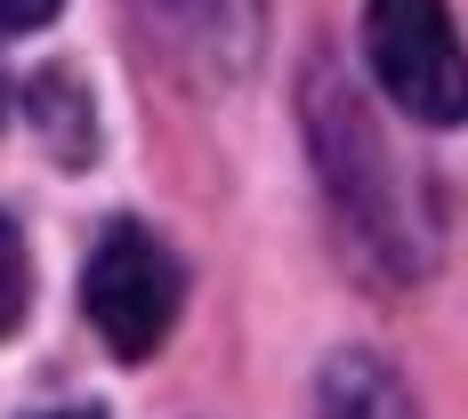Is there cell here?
Wrapping results in <instances>:
<instances>
[{
    "label": "cell",
    "instance_id": "6da1fadb",
    "mask_svg": "<svg viewBox=\"0 0 468 419\" xmlns=\"http://www.w3.org/2000/svg\"><path fill=\"white\" fill-rule=\"evenodd\" d=\"M299 130H307L324 202H331V218L347 226L356 258L379 282H420L436 267V194L388 145L379 113L364 105V89L331 57H315L307 81H299Z\"/></svg>",
    "mask_w": 468,
    "mask_h": 419
},
{
    "label": "cell",
    "instance_id": "7a4b0ae2",
    "mask_svg": "<svg viewBox=\"0 0 468 419\" xmlns=\"http://www.w3.org/2000/svg\"><path fill=\"white\" fill-rule=\"evenodd\" d=\"M364 48L379 89L428 130L468 121V41L444 0H364Z\"/></svg>",
    "mask_w": 468,
    "mask_h": 419
},
{
    "label": "cell",
    "instance_id": "3957f363",
    "mask_svg": "<svg viewBox=\"0 0 468 419\" xmlns=\"http://www.w3.org/2000/svg\"><path fill=\"white\" fill-rule=\"evenodd\" d=\"M178 299H186V275H178V258H170L145 226L113 218V226L97 234L90 267H81V307H90L97 339H105L122 363H145V355L170 339Z\"/></svg>",
    "mask_w": 468,
    "mask_h": 419
},
{
    "label": "cell",
    "instance_id": "277c9868",
    "mask_svg": "<svg viewBox=\"0 0 468 419\" xmlns=\"http://www.w3.org/2000/svg\"><path fill=\"white\" fill-rule=\"evenodd\" d=\"M130 8L194 89L242 81L267 48V0H130Z\"/></svg>",
    "mask_w": 468,
    "mask_h": 419
},
{
    "label": "cell",
    "instance_id": "5b68a950",
    "mask_svg": "<svg viewBox=\"0 0 468 419\" xmlns=\"http://www.w3.org/2000/svg\"><path fill=\"white\" fill-rule=\"evenodd\" d=\"M315 419H420V412H412L404 379L388 372L379 355L339 347L324 363V379H315Z\"/></svg>",
    "mask_w": 468,
    "mask_h": 419
},
{
    "label": "cell",
    "instance_id": "8992f818",
    "mask_svg": "<svg viewBox=\"0 0 468 419\" xmlns=\"http://www.w3.org/2000/svg\"><path fill=\"white\" fill-rule=\"evenodd\" d=\"M25 299H33V258H25L16 226L0 218V330H16V323H25Z\"/></svg>",
    "mask_w": 468,
    "mask_h": 419
},
{
    "label": "cell",
    "instance_id": "52a82bcc",
    "mask_svg": "<svg viewBox=\"0 0 468 419\" xmlns=\"http://www.w3.org/2000/svg\"><path fill=\"white\" fill-rule=\"evenodd\" d=\"M57 16V0H0V33H33Z\"/></svg>",
    "mask_w": 468,
    "mask_h": 419
},
{
    "label": "cell",
    "instance_id": "ba28073f",
    "mask_svg": "<svg viewBox=\"0 0 468 419\" xmlns=\"http://www.w3.org/2000/svg\"><path fill=\"white\" fill-rule=\"evenodd\" d=\"M41 419H105V412H41Z\"/></svg>",
    "mask_w": 468,
    "mask_h": 419
},
{
    "label": "cell",
    "instance_id": "9c48e42d",
    "mask_svg": "<svg viewBox=\"0 0 468 419\" xmlns=\"http://www.w3.org/2000/svg\"><path fill=\"white\" fill-rule=\"evenodd\" d=\"M8 97H16V89H8V81H0V121H8Z\"/></svg>",
    "mask_w": 468,
    "mask_h": 419
}]
</instances>
